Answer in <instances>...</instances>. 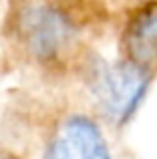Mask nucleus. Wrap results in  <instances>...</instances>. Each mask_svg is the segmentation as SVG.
<instances>
[{
	"label": "nucleus",
	"mask_w": 157,
	"mask_h": 159,
	"mask_svg": "<svg viewBox=\"0 0 157 159\" xmlns=\"http://www.w3.org/2000/svg\"><path fill=\"white\" fill-rule=\"evenodd\" d=\"M149 79L145 70L133 62L125 65H105L93 79V91L103 111L117 123L127 121L135 113L147 91Z\"/></svg>",
	"instance_id": "nucleus-1"
},
{
	"label": "nucleus",
	"mask_w": 157,
	"mask_h": 159,
	"mask_svg": "<svg viewBox=\"0 0 157 159\" xmlns=\"http://www.w3.org/2000/svg\"><path fill=\"white\" fill-rule=\"evenodd\" d=\"M18 32L30 52L40 58H51L69 43L71 24L56 8L30 4L18 14Z\"/></svg>",
	"instance_id": "nucleus-2"
},
{
	"label": "nucleus",
	"mask_w": 157,
	"mask_h": 159,
	"mask_svg": "<svg viewBox=\"0 0 157 159\" xmlns=\"http://www.w3.org/2000/svg\"><path fill=\"white\" fill-rule=\"evenodd\" d=\"M44 159H111L99 127L87 117H71L51 139Z\"/></svg>",
	"instance_id": "nucleus-3"
},
{
	"label": "nucleus",
	"mask_w": 157,
	"mask_h": 159,
	"mask_svg": "<svg viewBox=\"0 0 157 159\" xmlns=\"http://www.w3.org/2000/svg\"><path fill=\"white\" fill-rule=\"evenodd\" d=\"M125 48L135 66L143 70L157 66V4L133 18L125 34Z\"/></svg>",
	"instance_id": "nucleus-4"
},
{
	"label": "nucleus",
	"mask_w": 157,
	"mask_h": 159,
	"mask_svg": "<svg viewBox=\"0 0 157 159\" xmlns=\"http://www.w3.org/2000/svg\"><path fill=\"white\" fill-rule=\"evenodd\" d=\"M0 159H8V157H2V155H0Z\"/></svg>",
	"instance_id": "nucleus-5"
}]
</instances>
